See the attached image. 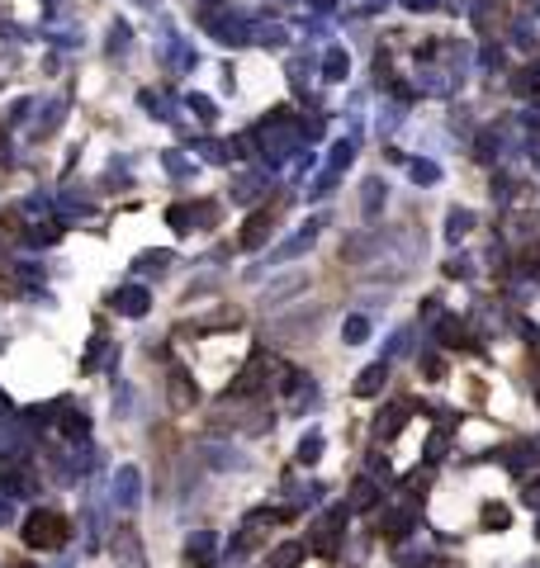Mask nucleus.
<instances>
[{"instance_id": "1", "label": "nucleus", "mask_w": 540, "mask_h": 568, "mask_svg": "<svg viewBox=\"0 0 540 568\" xmlns=\"http://www.w3.org/2000/svg\"><path fill=\"white\" fill-rule=\"evenodd\" d=\"M67 540V531H62V516H34L29 521V544H43V550H53V544Z\"/></svg>"}]
</instances>
